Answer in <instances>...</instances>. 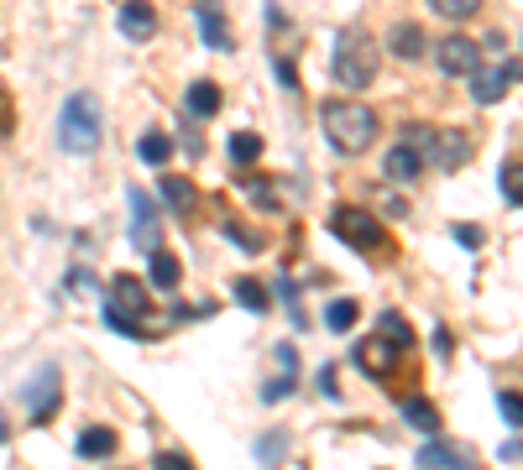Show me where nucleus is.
<instances>
[{
  "mask_svg": "<svg viewBox=\"0 0 523 470\" xmlns=\"http://www.w3.org/2000/svg\"><path fill=\"white\" fill-rule=\"evenodd\" d=\"M325 136L335 152H367L377 141V110L361 105V100H330L325 105Z\"/></svg>",
  "mask_w": 523,
  "mask_h": 470,
  "instance_id": "1",
  "label": "nucleus"
},
{
  "mask_svg": "<svg viewBox=\"0 0 523 470\" xmlns=\"http://www.w3.org/2000/svg\"><path fill=\"white\" fill-rule=\"evenodd\" d=\"M100 131H105V115H100V100L89 89L79 94H68L63 100V115H58V141H63V152H95L100 147Z\"/></svg>",
  "mask_w": 523,
  "mask_h": 470,
  "instance_id": "2",
  "label": "nucleus"
},
{
  "mask_svg": "<svg viewBox=\"0 0 523 470\" xmlns=\"http://www.w3.org/2000/svg\"><path fill=\"white\" fill-rule=\"evenodd\" d=\"M147 309H152V298H147V282L142 277H131L121 272L116 282H110V298H105V324L116 329V335L126 340H142L147 335Z\"/></svg>",
  "mask_w": 523,
  "mask_h": 470,
  "instance_id": "3",
  "label": "nucleus"
},
{
  "mask_svg": "<svg viewBox=\"0 0 523 470\" xmlns=\"http://www.w3.org/2000/svg\"><path fill=\"white\" fill-rule=\"evenodd\" d=\"M330 74L340 89H367L377 79V42L367 32H340L335 37V58H330Z\"/></svg>",
  "mask_w": 523,
  "mask_h": 470,
  "instance_id": "4",
  "label": "nucleus"
},
{
  "mask_svg": "<svg viewBox=\"0 0 523 470\" xmlns=\"http://www.w3.org/2000/svg\"><path fill=\"white\" fill-rule=\"evenodd\" d=\"M330 230H335L346 246H356V251H372L377 262H388V256H393V235L382 230V220H377V215H367V209L340 204L335 215H330Z\"/></svg>",
  "mask_w": 523,
  "mask_h": 470,
  "instance_id": "5",
  "label": "nucleus"
},
{
  "mask_svg": "<svg viewBox=\"0 0 523 470\" xmlns=\"http://www.w3.org/2000/svg\"><path fill=\"white\" fill-rule=\"evenodd\" d=\"M403 141H414L419 147V157H424V168H440V173H450V168H461V162L471 157V141L461 136V131H435V126H408V136Z\"/></svg>",
  "mask_w": 523,
  "mask_h": 470,
  "instance_id": "6",
  "label": "nucleus"
},
{
  "mask_svg": "<svg viewBox=\"0 0 523 470\" xmlns=\"http://www.w3.org/2000/svg\"><path fill=\"white\" fill-rule=\"evenodd\" d=\"M466 79H471V100H476V105H497V100L508 94V84L523 79V63H518V58L503 63V68H482V63H476Z\"/></svg>",
  "mask_w": 523,
  "mask_h": 470,
  "instance_id": "7",
  "label": "nucleus"
},
{
  "mask_svg": "<svg viewBox=\"0 0 523 470\" xmlns=\"http://www.w3.org/2000/svg\"><path fill=\"white\" fill-rule=\"evenodd\" d=\"M398 356H403V350L388 335H372V340L356 345V366L367 371V376H377V382H388V376L398 371Z\"/></svg>",
  "mask_w": 523,
  "mask_h": 470,
  "instance_id": "8",
  "label": "nucleus"
},
{
  "mask_svg": "<svg viewBox=\"0 0 523 470\" xmlns=\"http://www.w3.org/2000/svg\"><path fill=\"white\" fill-rule=\"evenodd\" d=\"M435 58H440V74H456V79H466L476 63H482V42H471V37H445L440 47H435Z\"/></svg>",
  "mask_w": 523,
  "mask_h": 470,
  "instance_id": "9",
  "label": "nucleus"
},
{
  "mask_svg": "<svg viewBox=\"0 0 523 470\" xmlns=\"http://www.w3.org/2000/svg\"><path fill=\"white\" fill-rule=\"evenodd\" d=\"M131 209H136V225H131V246L136 251H157L163 246V225H157V209L142 188H131Z\"/></svg>",
  "mask_w": 523,
  "mask_h": 470,
  "instance_id": "10",
  "label": "nucleus"
},
{
  "mask_svg": "<svg viewBox=\"0 0 523 470\" xmlns=\"http://www.w3.org/2000/svg\"><path fill=\"white\" fill-rule=\"evenodd\" d=\"M194 16H199L204 47H215V53H231V21H225L220 0H199V6H194Z\"/></svg>",
  "mask_w": 523,
  "mask_h": 470,
  "instance_id": "11",
  "label": "nucleus"
},
{
  "mask_svg": "<svg viewBox=\"0 0 523 470\" xmlns=\"http://www.w3.org/2000/svg\"><path fill=\"white\" fill-rule=\"evenodd\" d=\"M419 465H450V470H471L476 455L466 450V444H450V439H429L419 450Z\"/></svg>",
  "mask_w": 523,
  "mask_h": 470,
  "instance_id": "12",
  "label": "nucleus"
},
{
  "mask_svg": "<svg viewBox=\"0 0 523 470\" xmlns=\"http://www.w3.org/2000/svg\"><path fill=\"white\" fill-rule=\"evenodd\" d=\"M382 173H388L393 183H414L424 173V157H419L414 141H398V147L388 152V162H382Z\"/></svg>",
  "mask_w": 523,
  "mask_h": 470,
  "instance_id": "13",
  "label": "nucleus"
},
{
  "mask_svg": "<svg viewBox=\"0 0 523 470\" xmlns=\"http://www.w3.org/2000/svg\"><path fill=\"white\" fill-rule=\"evenodd\" d=\"M121 32L131 42H147L157 32V11L147 6V0H121Z\"/></svg>",
  "mask_w": 523,
  "mask_h": 470,
  "instance_id": "14",
  "label": "nucleus"
},
{
  "mask_svg": "<svg viewBox=\"0 0 523 470\" xmlns=\"http://www.w3.org/2000/svg\"><path fill=\"white\" fill-rule=\"evenodd\" d=\"M278 382H267L262 397L267 403H283V397H293V387H299V356H293V345H278Z\"/></svg>",
  "mask_w": 523,
  "mask_h": 470,
  "instance_id": "15",
  "label": "nucleus"
},
{
  "mask_svg": "<svg viewBox=\"0 0 523 470\" xmlns=\"http://www.w3.org/2000/svg\"><path fill=\"white\" fill-rule=\"evenodd\" d=\"M58 387H63V382H58V371H53V366H48V371L37 376V387H32V418H37V423H48V418H53Z\"/></svg>",
  "mask_w": 523,
  "mask_h": 470,
  "instance_id": "16",
  "label": "nucleus"
},
{
  "mask_svg": "<svg viewBox=\"0 0 523 470\" xmlns=\"http://www.w3.org/2000/svg\"><path fill=\"white\" fill-rule=\"evenodd\" d=\"M163 194H168V204H173V215H194V204H199V194H194V183L184 178V173H163Z\"/></svg>",
  "mask_w": 523,
  "mask_h": 470,
  "instance_id": "17",
  "label": "nucleus"
},
{
  "mask_svg": "<svg viewBox=\"0 0 523 470\" xmlns=\"http://www.w3.org/2000/svg\"><path fill=\"white\" fill-rule=\"evenodd\" d=\"M184 110H189V115H199V121H210V115L220 110V84H210V79L189 84V94H184Z\"/></svg>",
  "mask_w": 523,
  "mask_h": 470,
  "instance_id": "18",
  "label": "nucleus"
},
{
  "mask_svg": "<svg viewBox=\"0 0 523 470\" xmlns=\"http://www.w3.org/2000/svg\"><path fill=\"white\" fill-rule=\"evenodd\" d=\"M388 47L403 58V63H414V58H424V27H414V21H403V27H393V37H388Z\"/></svg>",
  "mask_w": 523,
  "mask_h": 470,
  "instance_id": "19",
  "label": "nucleus"
},
{
  "mask_svg": "<svg viewBox=\"0 0 523 470\" xmlns=\"http://www.w3.org/2000/svg\"><path fill=\"white\" fill-rule=\"evenodd\" d=\"M403 418L414 423L419 434H440V408L429 403V397H408V403H403Z\"/></svg>",
  "mask_w": 523,
  "mask_h": 470,
  "instance_id": "20",
  "label": "nucleus"
},
{
  "mask_svg": "<svg viewBox=\"0 0 523 470\" xmlns=\"http://www.w3.org/2000/svg\"><path fill=\"white\" fill-rule=\"evenodd\" d=\"M178 277H184V267H178V256L173 251H163V246H157L152 251V288H178Z\"/></svg>",
  "mask_w": 523,
  "mask_h": 470,
  "instance_id": "21",
  "label": "nucleus"
},
{
  "mask_svg": "<svg viewBox=\"0 0 523 470\" xmlns=\"http://www.w3.org/2000/svg\"><path fill=\"white\" fill-rule=\"evenodd\" d=\"M79 455H84V460L116 455V429H84V434H79Z\"/></svg>",
  "mask_w": 523,
  "mask_h": 470,
  "instance_id": "22",
  "label": "nucleus"
},
{
  "mask_svg": "<svg viewBox=\"0 0 523 470\" xmlns=\"http://www.w3.org/2000/svg\"><path fill=\"white\" fill-rule=\"evenodd\" d=\"M136 152H142V162H152V168H163V162L173 157V141L163 131H147L142 141H136Z\"/></svg>",
  "mask_w": 523,
  "mask_h": 470,
  "instance_id": "23",
  "label": "nucleus"
},
{
  "mask_svg": "<svg viewBox=\"0 0 523 470\" xmlns=\"http://www.w3.org/2000/svg\"><path fill=\"white\" fill-rule=\"evenodd\" d=\"M231 157L241 162V168H252V162L262 157V136H257V131H236V136H231Z\"/></svg>",
  "mask_w": 523,
  "mask_h": 470,
  "instance_id": "24",
  "label": "nucleus"
},
{
  "mask_svg": "<svg viewBox=\"0 0 523 470\" xmlns=\"http://www.w3.org/2000/svg\"><path fill=\"white\" fill-rule=\"evenodd\" d=\"M377 335H388L398 350H408V340H414V329H408V319H403V314H393V309H388V314L377 319Z\"/></svg>",
  "mask_w": 523,
  "mask_h": 470,
  "instance_id": "25",
  "label": "nucleus"
},
{
  "mask_svg": "<svg viewBox=\"0 0 523 470\" xmlns=\"http://www.w3.org/2000/svg\"><path fill=\"white\" fill-rule=\"evenodd\" d=\"M236 298H241V303H246V309H252V314H262L267 303H272V298H267V288H262L257 277H241V282H236Z\"/></svg>",
  "mask_w": 523,
  "mask_h": 470,
  "instance_id": "26",
  "label": "nucleus"
},
{
  "mask_svg": "<svg viewBox=\"0 0 523 470\" xmlns=\"http://www.w3.org/2000/svg\"><path fill=\"white\" fill-rule=\"evenodd\" d=\"M325 324L335 329V335H346V329L356 324V298H335V303H330V314H325Z\"/></svg>",
  "mask_w": 523,
  "mask_h": 470,
  "instance_id": "27",
  "label": "nucleus"
},
{
  "mask_svg": "<svg viewBox=\"0 0 523 470\" xmlns=\"http://www.w3.org/2000/svg\"><path fill=\"white\" fill-rule=\"evenodd\" d=\"M497 183H503L508 204H523V162H503V173H497Z\"/></svg>",
  "mask_w": 523,
  "mask_h": 470,
  "instance_id": "28",
  "label": "nucleus"
},
{
  "mask_svg": "<svg viewBox=\"0 0 523 470\" xmlns=\"http://www.w3.org/2000/svg\"><path fill=\"white\" fill-rule=\"evenodd\" d=\"M435 11H445L450 21H466V16L482 11V0H435Z\"/></svg>",
  "mask_w": 523,
  "mask_h": 470,
  "instance_id": "29",
  "label": "nucleus"
},
{
  "mask_svg": "<svg viewBox=\"0 0 523 470\" xmlns=\"http://www.w3.org/2000/svg\"><path fill=\"white\" fill-rule=\"evenodd\" d=\"M497 408H503V418L513 423V429H523V397L518 392H503V397H497Z\"/></svg>",
  "mask_w": 523,
  "mask_h": 470,
  "instance_id": "30",
  "label": "nucleus"
},
{
  "mask_svg": "<svg viewBox=\"0 0 523 470\" xmlns=\"http://www.w3.org/2000/svg\"><path fill=\"white\" fill-rule=\"evenodd\" d=\"M225 235H231V241H241L246 251H257V246H262V241H257V235H252V230H246V225H236V220H225Z\"/></svg>",
  "mask_w": 523,
  "mask_h": 470,
  "instance_id": "31",
  "label": "nucleus"
},
{
  "mask_svg": "<svg viewBox=\"0 0 523 470\" xmlns=\"http://www.w3.org/2000/svg\"><path fill=\"white\" fill-rule=\"evenodd\" d=\"M157 465H163V470H189L194 460H189L184 450H163V455H157Z\"/></svg>",
  "mask_w": 523,
  "mask_h": 470,
  "instance_id": "32",
  "label": "nucleus"
},
{
  "mask_svg": "<svg viewBox=\"0 0 523 470\" xmlns=\"http://www.w3.org/2000/svg\"><path fill=\"white\" fill-rule=\"evenodd\" d=\"M429 345H435L440 361H450V350H456V345H450V329H435V335H429Z\"/></svg>",
  "mask_w": 523,
  "mask_h": 470,
  "instance_id": "33",
  "label": "nucleus"
},
{
  "mask_svg": "<svg viewBox=\"0 0 523 470\" xmlns=\"http://www.w3.org/2000/svg\"><path fill=\"white\" fill-rule=\"evenodd\" d=\"M456 241H461L466 251H476V246H482V230H476V225H461V230H456Z\"/></svg>",
  "mask_w": 523,
  "mask_h": 470,
  "instance_id": "34",
  "label": "nucleus"
},
{
  "mask_svg": "<svg viewBox=\"0 0 523 470\" xmlns=\"http://www.w3.org/2000/svg\"><path fill=\"white\" fill-rule=\"evenodd\" d=\"M257 455H262V460H272V455H283V434H272V439H262V444H257Z\"/></svg>",
  "mask_w": 523,
  "mask_h": 470,
  "instance_id": "35",
  "label": "nucleus"
},
{
  "mask_svg": "<svg viewBox=\"0 0 523 470\" xmlns=\"http://www.w3.org/2000/svg\"><path fill=\"white\" fill-rule=\"evenodd\" d=\"M0 136H11V94L0 89Z\"/></svg>",
  "mask_w": 523,
  "mask_h": 470,
  "instance_id": "36",
  "label": "nucleus"
},
{
  "mask_svg": "<svg viewBox=\"0 0 523 470\" xmlns=\"http://www.w3.org/2000/svg\"><path fill=\"white\" fill-rule=\"evenodd\" d=\"M503 460H523V439H513V444H503Z\"/></svg>",
  "mask_w": 523,
  "mask_h": 470,
  "instance_id": "37",
  "label": "nucleus"
},
{
  "mask_svg": "<svg viewBox=\"0 0 523 470\" xmlns=\"http://www.w3.org/2000/svg\"><path fill=\"white\" fill-rule=\"evenodd\" d=\"M11 439V423H6V408H0V444Z\"/></svg>",
  "mask_w": 523,
  "mask_h": 470,
  "instance_id": "38",
  "label": "nucleus"
}]
</instances>
